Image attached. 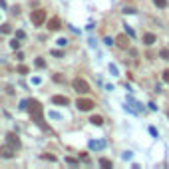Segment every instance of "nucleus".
I'll use <instances>...</instances> for the list:
<instances>
[{
    "label": "nucleus",
    "mask_w": 169,
    "mask_h": 169,
    "mask_svg": "<svg viewBox=\"0 0 169 169\" xmlns=\"http://www.w3.org/2000/svg\"><path fill=\"white\" fill-rule=\"evenodd\" d=\"M28 107H30V116L32 119L38 123V127H42V129H46V123H44V116H42V103L38 102V100H28Z\"/></svg>",
    "instance_id": "obj_1"
},
{
    "label": "nucleus",
    "mask_w": 169,
    "mask_h": 169,
    "mask_svg": "<svg viewBox=\"0 0 169 169\" xmlns=\"http://www.w3.org/2000/svg\"><path fill=\"white\" fill-rule=\"evenodd\" d=\"M72 86H74V90L78 92V94H88V92H90V84L84 78H76L72 82Z\"/></svg>",
    "instance_id": "obj_2"
},
{
    "label": "nucleus",
    "mask_w": 169,
    "mask_h": 169,
    "mask_svg": "<svg viewBox=\"0 0 169 169\" xmlns=\"http://www.w3.org/2000/svg\"><path fill=\"white\" fill-rule=\"evenodd\" d=\"M46 22V10L38 8V10H32V24L34 26H42Z\"/></svg>",
    "instance_id": "obj_3"
},
{
    "label": "nucleus",
    "mask_w": 169,
    "mask_h": 169,
    "mask_svg": "<svg viewBox=\"0 0 169 169\" xmlns=\"http://www.w3.org/2000/svg\"><path fill=\"white\" fill-rule=\"evenodd\" d=\"M6 143L12 147V149L16 151V149H20V147H22V141H20V137L18 135H16L14 132H10L8 135H6Z\"/></svg>",
    "instance_id": "obj_4"
},
{
    "label": "nucleus",
    "mask_w": 169,
    "mask_h": 169,
    "mask_svg": "<svg viewBox=\"0 0 169 169\" xmlns=\"http://www.w3.org/2000/svg\"><path fill=\"white\" fill-rule=\"evenodd\" d=\"M94 106H96V103L92 102V100H88V97H80V100L76 102V107H78L80 112H90Z\"/></svg>",
    "instance_id": "obj_5"
},
{
    "label": "nucleus",
    "mask_w": 169,
    "mask_h": 169,
    "mask_svg": "<svg viewBox=\"0 0 169 169\" xmlns=\"http://www.w3.org/2000/svg\"><path fill=\"white\" fill-rule=\"evenodd\" d=\"M0 157H4V159H12V157H14V149L8 143L2 145V147H0Z\"/></svg>",
    "instance_id": "obj_6"
},
{
    "label": "nucleus",
    "mask_w": 169,
    "mask_h": 169,
    "mask_svg": "<svg viewBox=\"0 0 169 169\" xmlns=\"http://www.w3.org/2000/svg\"><path fill=\"white\" fill-rule=\"evenodd\" d=\"M116 44H117L119 48H123V50H127V48H129V40H127V34H119V36L116 38Z\"/></svg>",
    "instance_id": "obj_7"
},
{
    "label": "nucleus",
    "mask_w": 169,
    "mask_h": 169,
    "mask_svg": "<svg viewBox=\"0 0 169 169\" xmlns=\"http://www.w3.org/2000/svg\"><path fill=\"white\" fill-rule=\"evenodd\" d=\"M52 103H56V106H68L70 100H68L66 96H54L52 97Z\"/></svg>",
    "instance_id": "obj_8"
},
{
    "label": "nucleus",
    "mask_w": 169,
    "mask_h": 169,
    "mask_svg": "<svg viewBox=\"0 0 169 169\" xmlns=\"http://www.w3.org/2000/svg\"><path fill=\"white\" fill-rule=\"evenodd\" d=\"M60 26H62L60 18H50L48 20V30H60Z\"/></svg>",
    "instance_id": "obj_9"
},
{
    "label": "nucleus",
    "mask_w": 169,
    "mask_h": 169,
    "mask_svg": "<svg viewBox=\"0 0 169 169\" xmlns=\"http://www.w3.org/2000/svg\"><path fill=\"white\" fill-rule=\"evenodd\" d=\"M143 44L145 46H153L155 44V34H145L143 36Z\"/></svg>",
    "instance_id": "obj_10"
},
{
    "label": "nucleus",
    "mask_w": 169,
    "mask_h": 169,
    "mask_svg": "<svg viewBox=\"0 0 169 169\" xmlns=\"http://www.w3.org/2000/svg\"><path fill=\"white\" fill-rule=\"evenodd\" d=\"M106 143L103 141H90V149H103Z\"/></svg>",
    "instance_id": "obj_11"
},
{
    "label": "nucleus",
    "mask_w": 169,
    "mask_h": 169,
    "mask_svg": "<svg viewBox=\"0 0 169 169\" xmlns=\"http://www.w3.org/2000/svg\"><path fill=\"white\" fill-rule=\"evenodd\" d=\"M90 122L94 123V125H103V117H102V116H92Z\"/></svg>",
    "instance_id": "obj_12"
},
{
    "label": "nucleus",
    "mask_w": 169,
    "mask_h": 169,
    "mask_svg": "<svg viewBox=\"0 0 169 169\" xmlns=\"http://www.w3.org/2000/svg\"><path fill=\"white\" fill-rule=\"evenodd\" d=\"M100 167H113L112 159H107V157H102L100 159Z\"/></svg>",
    "instance_id": "obj_13"
},
{
    "label": "nucleus",
    "mask_w": 169,
    "mask_h": 169,
    "mask_svg": "<svg viewBox=\"0 0 169 169\" xmlns=\"http://www.w3.org/2000/svg\"><path fill=\"white\" fill-rule=\"evenodd\" d=\"M34 66H36V68H40V70H42V68H46V60H44V58H36V60H34Z\"/></svg>",
    "instance_id": "obj_14"
},
{
    "label": "nucleus",
    "mask_w": 169,
    "mask_h": 169,
    "mask_svg": "<svg viewBox=\"0 0 169 169\" xmlns=\"http://www.w3.org/2000/svg\"><path fill=\"white\" fill-rule=\"evenodd\" d=\"M0 32H2V34H10V32H12V26H10V24H2V26H0Z\"/></svg>",
    "instance_id": "obj_15"
},
{
    "label": "nucleus",
    "mask_w": 169,
    "mask_h": 169,
    "mask_svg": "<svg viewBox=\"0 0 169 169\" xmlns=\"http://www.w3.org/2000/svg\"><path fill=\"white\" fill-rule=\"evenodd\" d=\"M153 2H155L157 8H165L167 6V0H153Z\"/></svg>",
    "instance_id": "obj_16"
},
{
    "label": "nucleus",
    "mask_w": 169,
    "mask_h": 169,
    "mask_svg": "<svg viewBox=\"0 0 169 169\" xmlns=\"http://www.w3.org/2000/svg\"><path fill=\"white\" fill-rule=\"evenodd\" d=\"M10 48H12V50H20V42H18V40H16V38H14V40L10 42Z\"/></svg>",
    "instance_id": "obj_17"
},
{
    "label": "nucleus",
    "mask_w": 169,
    "mask_h": 169,
    "mask_svg": "<svg viewBox=\"0 0 169 169\" xmlns=\"http://www.w3.org/2000/svg\"><path fill=\"white\" fill-rule=\"evenodd\" d=\"M125 34L129 38H135V32H133V28H129V26H125Z\"/></svg>",
    "instance_id": "obj_18"
},
{
    "label": "nucleus",
    "mask_w": 169,
    "mask_h": 169,
    "mask_svg": "<svg viewBox=\"0 0 169 169\" xmlns=\"http://www.w3.org/2000/svg\"><path fill=\"white\" fill-rule=\"evenodd\" d=\"M123 12H125V14H135V8H133V6H125Z\"/></svg>",
    "instance_id": "obj_19"
},
{
    "label": "nucleus",
    "mask_w": 169,
    "mask_h": 169,
    "mask_svg": "<svg viewBox=\"0 0 169 169\" xmlns=\"http://www.w3.org/2000/svg\"><path fill=\"white\" fill-rule=\"evenodd\" d=\"M28 66H18V74H28Z\"/></svg>",
    "instance_id": "obj_20"
},
{
    "label": "nucleus",
    "mask_w": 169,
    "mask_h": 169,
    "mask_svg": "<svg viewBox=\"0 0 169 169\" xmlns=\"http://www.w3.org/2000/svg\"><path fill=\"white\" fill-rule=\"evenodd\" d=\"M103 42H106L107 46H112V44H116V40H113V38H110V36H106L103 38Z\"/></svg>",
    "instance_id": "obj_21"
},
{
    "label": "nucleus",
    "mask_w": 169,
    "mask_h": 169,
    "mask_svg": "<svg viewBox=\"0 0 169 169\" xmlns=\"http://www.w3.org/2000/svg\"><path fill=\"white\" fill-rule=\"evenodd\" d=\"M159 56H161L163 60H169V50H161V52H159Z\"/></svg>",
    "instance_id": "obj_22"
},
{
    "label": "nucleus",
    "mask_w": 169,
    "mask_h": 169,
    "mask_svg": "<svg viewBox=\"0 0 169 169\" xmlns=\"http://www.w3.org/2000/svg\"><path fill=\"white\" fill-rule=\"evenodd\" d=\"M42 159H48V161H56V157H54V155H48V153H44V155H42Z\"/></svg>",
    "instance_id": "obj_23"
},
{
    "label": "nucleus",
    "mask_w": 169,
    "mask_h": 169,
    "mask_svg": "<svg viewBox=\"0 0 169 169\" xmlns=\"http://www.w3.org/2000/svg\"><path fill=\"white\" fill-rule=\"evenodd\" d=\"M52 56H56V58H62V56H64V52H60V50H52Z\"/></svg>",
    "instance_id": "obj_24"
},
{
    "label": "nucleus",
    "mask_w": 169,
    "mask_h": 169,
    "mask_svg": "<svg viewBox=\"0 0 169 169\" xmlns=\"http://www.w3.org/2000/svg\"><path fill=\"white\" fill-rule=\"evenodd\" d=\"M163 82H165V84H169V70H165V72H163Z\"/></svg>",
    "instance_id": "obj_25"
},
{
    "label": "nucleus",
    "mask_w": 169,
    "mask_h": 169,
    "mask_svg": "<svg viewBox=\"0 0 169 169\" xmlns=\"http://www.w3.org/2000/svg\"><path fill=\"white\" fill-rule=\"evenodd\" d=\"M66 44H68L66 38H58V46H66Z\"/></svg>",
    "instance_id": "obj_26"
},
{
    "label": "nucleus",
    "mask_w": 169,
    "mask_h": 169,
    "mask_svg": "<svg viewBox=\"0 0 169 169\" xmlns=\"http://www.w3.org/2000/svg\"><path fill=\"white\" fill-rule=\"evenodd\" d=\"M26 34H24V32L22 30H18V32H16V38H18V40H22V38H24Z\"/></svg>",
    "instance_id": "obj_27"
},
{
    "label": "nucleus",
    "mask_w": 169,
    "mask_h": 169,
    "mask_svg": "<svg viewBox=\"0 0 169 169\" xmlns=\"http://www.w3.org/2000/svg\"><path fill=\"white\" fill-rule=\"evenodd\" d=\"M122 157H123V159H132V151H125Z\"/></svg>",
    "instance_id": "obj_28"
},
{
    "label": "nucleus",
    "mask_w": 169,
    "mask_h": 169,
    "mask_svg": "<svg viewBox=\"0 0 169 169\" xmlns=\"http://www.w3.org/2000/svg\"><path fill=\"white\" fill-rule=\"evenodd\" d=\"M26 107H28V100H24L22 103H20V110H26Z\"/></svg>",
    "instance_id": "obj_29"
},
{
    "label": "nucleus",
    "mask_w": 169,
    "mask_h": 169,
    "mask_svg": "<svg viewBox=\"0 0 169 169\" xmlns=\"http://www.w3.org/2000/svg\"><path fill=\"white\" fill-rule=\"evenodd\" d=\"M50 117H54V119H60V113H56V112H50Z\"/></svg>",
    "instance_id": "obj_30"
},
{
    "label": "nucleus",
    "mask_w": 169,
    "mask_h": 169,
    "mask_svg": "<svg viewBox=\"0 0 169 169\" xmlns=\"http://www.w3.org/2000/svg\"><path fill=\"white\" fill-rule=\"evenodd\" d=\"M68 163H70V165H76V163H78V161H76V159H72V157H68V159H66Z\"/></svg>",
    "instance_id": "obj_31"
},
{
    "label": "nucleus",
    "mask_w": 169,
    "mask_h": 169,
    "mask_svg": "<svg viewBox=\"0 0 169 169\" xmlns=\"http://www.w3.org/2000/svg\"><path fill=\"white\" fill-rule=\"evenodd\" d=\"M110 70H112V74H113V76H117V68H116V66H110Z\"/></svg>",
    "instance_id": "obj_32"
},
{
    "label": "nucleus",
    "mask_w": 169,
    "mask_h": 169,
    "mask_svg": "<svg viewBox=\"0 0 169 169\" xmlns=\"http://www.w3.org/2000/svg\"><path fill=\"white\" fill-rule=\"evenodd\" d=\"M0 6H2V8H6V0H0Z\"/></svg>",
    "instance_id": "obj_33"
}]
</instances>
